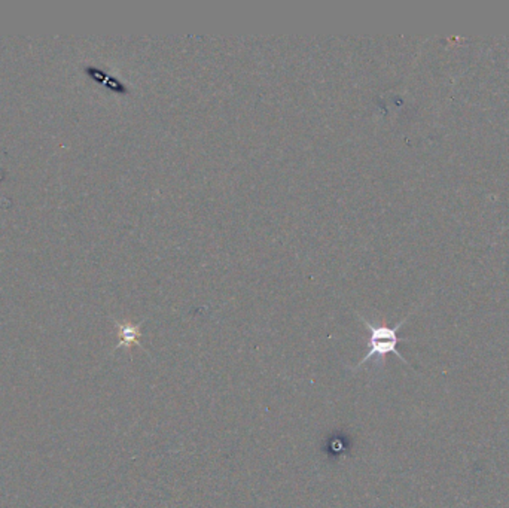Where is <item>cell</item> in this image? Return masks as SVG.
Here are the masks:
<instances>
[{
	"label": "cell",
	"mask_w": 509,
	"mask_h": 508,
	"mask_svg": "<svg viewBox=\"0 0 509 508\" xmlns=\"http://www.w3.org/2000/svg\"><path fill=\"white\" fill-rule=\"evenodd\" d=\"M410 316H411V313H410L407 318H404L403 320H400V322L398 323V325L389 327V325H385V323H373V322H369L368 319H365L363 316L359 315V319L365 323V327H366L368 331H369L368 352H366V355L359 361V364H358L356 367H351V368H350L351 372H356V369L362 368L369 360H373V358H377V360H378V365H383L385 357H388L389 353H393V355H396L404 364L410 365L408 361H407L403 355H400L399 350H398L399 342L404 340V338H399L398 331H399L400 327H403L404 323L408 320Z\"/></svg>",
	"instance_id": "cell-1"
},
{
	"label": "cell",
	"mask_w": 509,
	"mask_h": 508,
	"mask_svg": "<svg viewBox=\"0 0 509 508\" xmlns=\"http://www.w3.org/2000/svg\"><path fill=\"white\" fill-rule=\"evenodd\" d=\"M142 323H116L118 334H119V345L118 347H127L131 346H141V337H142Z\"/></svg>",
	"instance_id": "cell-2"
}]
</instances>
